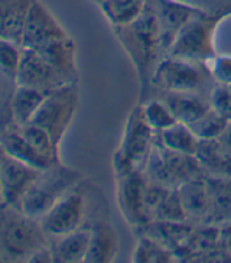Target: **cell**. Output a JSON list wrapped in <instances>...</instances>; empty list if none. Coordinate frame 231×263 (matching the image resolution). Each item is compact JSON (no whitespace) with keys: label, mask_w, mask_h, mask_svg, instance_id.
<instances>
[{"label":"cell","mask_w":231,"mask_h":263,"mask_svg":"<svg viewBox=\"0 0 231 263\" xmlns=\"http://www.w3.org/2000/svg\"><path fill=\"white\" fill-rule=\"evenodd\" d=\"M113 31L134 64L140 81V93L143 94L147 85H152L156 67L166 57L156 15L150 5L146 3L143 13L136 21L113 28Z\"/></svg>","instance_id":"obj_1"},{"label":"cell","mask_w":231,"mask_h":263,"mask_svg":"<svg viewBox=\"0 0 231 263\" xmlns=\"http://www.w3.org/2000/svg\"><path fill=\"white\" fill-rule=\"evenodd\" d=\"M48 245L49 237L38 218L26 216L21 209L2 207V262H31L32 257Z\"/></svg>","instance_id":"obj_2"},{"label":"cell","mask_w":231,"mask_h":263,"mask_svg":"<svg viewBox=\"0 0 231 263\" xmlns=\"http://www.w3.org/2000/svg\"><path fill=\"white\" fill-rule=\"evenodd\" d=\"M84 181L80 171L68 168L61 162L45 171H41L28 193L25 194L21 207L26 216L41 220L56 202Z\"/></svg>","instance_id":"obj_3"},{"label":"cell","mask_w":231,"mask_h":263,"mask_svg":"<svg viewBox=\"0 0 231 263\" xmlns=\"http://www.w3.org/2000/svg\"><path fill=\"white\" fill-rule=\"evenodd\" d=\"M158 133L147 123L143 107L139 104L131 110L124 127L120 146L113 158L116 175H122L133 171L145 172L147 161L153 151Z\"/></svg>","instance_id":"obj_4"},{"label":"cell","mask_w":231,"mask_h":263,"mask_svg":"<svg viewBox=\"0 0 231 263\" xmlns=\"http://www.w3.org/2000/svg\"><path fill=\"white\" fill-rule=\"evenodd\" d=\"M216 84L207 64L174 57H165L152 77V85L163 93H195L208 99Z\"/></svg>","instance_id":"obj_5"},{"label":"cell","mask_w":231,"mask_h":263,"mask_svg":"<svg viewBox=\"0 0 231 263\" xmlns=\"http://www.w3.org/2000/svg\"><path fill=\"white\" fill-rule=\"evenodd\" d=\"M145 175L150 182L175 190L186 181L204 178L208 174L201 166L197 156L170 151L156 138L153 151L145 168Z\"/></svg>","instance_id":"obj_6"},{"label":"cell","mask_w":231,"mask_h":263,"mask_svg":"<svg viewBox=\"0 0 231 263\" xmlns=\"http://www.w3.org/2000/svg\"><path fill=\"white\" fill-rule=\"evenodd\" d=\"M223 21L224 17L221 16L211 15L207 12L195 15L178 32L166 57L208 64V61L217 55L214 35L217 26Z\"/></svg>","instance_id":"obj_7"},{"label":"cell","mask_w":231,"mask_h":263,"mask_svg":"<svg viewBox=\"0 0 231 263\" xmlns=\"http://www.w3.org/2000/svg\"><path fill=\"white\" fill-rule=\"evenodd\" d=\"M90 197L91 191L85 188V182H80L74 190H71L65 197L55 204L39 221L45 230L48 237H58L68 233L77 232L84 227L90 218Z\"/></svg>","instance_id":"obj_8"},{"label":"cell","mask_w":231,"mask_h":263,"mask_svg":"<svg viewBox=\"0 0 231 263\" xmlns=\"http://www.w3.org/2000/svg\"><path fill=\"white\" fill-rule=\"evenodd\" d=\"M78 104L80 97L77 83L62 85L46 96L42 106L39 107L31 122L44 127L51 135L55 146L60 149L61 140L64 139L75 117Z\"/></svg>","instance_id":"obj_9"},{"label":"cell","mask_w":231,"mask_h":263,"mask_svg":"<svg viewBox=\"0 0 231 263\" xmlns=\"http://www.w3.org/2000/svg\"><path fill=\"white\" fill-rule=\"evenodd\" d=\"M116 198L123 218L136 230L150 223L146 210L147 178L145 172L133 171L116 175Z\"/></svg>","instance_id":"obj_10"},{"label":"cell","mask_w":231,"mask_h":263,"mask_svg":"<svg viewBox=\"0 0 231 263\" xmlns=\"http://www.w3.org/2000/svg\"><path fill=\"white\" fill-rule=\"evenodd\" d=\"M41 171L16 161L2 152L0 165V204L2 207L19 209L25 194L38 178Z\"/></svg>","instance_id":"obj_11"},{"label":"cell","mask_w":231,"mask_h":263,"mask_svg":"<svg viewBox=\"0 0 231 263\" xmlns=\"http://www.w3.org/2000/svg\"><path fill=\"white\" fill-rule=\"evenodd\" d=\"M71 84L58 70L45 61L33 49L22 48V60L17 72V85L33 87L42 91H54L62 85Z\"/></svg>","instance_id":"obj_12"},{"label":"cell","mask_w":231,"mask_h":263,"mask_svg":"<svg viewBox=\"0 0 231 263\" xmlns=\"http://www.w3.org/2000/svg\"><path fill=\"white\" fill-rule=\"evenodd\" d=\"M68 33L64 31L60 22L45 5L39 0H35L32 5L29 15L23 29L21 45L26 49H39L51 41L65 38Z\"/></svg>","instance_id":"obj_13"},{"label":"cell","mask_w":231,"mask_h":263,"mask_svg":"<svg viewBox=\"0 0 231 263\" xmlns=\"http://www.w3.org/2000/svg\"><path fill=\"white\" fill-rule=\"evenodd\" d=\"M147 3L150 5L158 19L162 45L166 55L172 42L177 38L178 32L184 28V25L195 15L204 12L182 0H147Z\"/></svg>","instance_id":"obj_14"},{"label":"cell","mask_w":231,"mask_h":263,"mask_svg":"<svg viewBox=\"0 0 231 263\" xmlns=\"http://www.w3.org/2000/svg\"><path fill=\"white\" fill-rule=\"evenodd\" d=\"M0 145H2L3 154L39 171H45L54 166L55 163H60L38 152L28 140L23 138L22 133L19 132V127L13 123L3 126Z\"/></svg>","instance_id":"obj_15"},{"label":"cell","mask_w":231,"mask_h":263,"mask_svg":"<svg viewBox=\"0 0 231 263\" xmlns=\"http://www.w3.org/2000/svg\"><path fill=\"white\" fill-rule=\"evenodd\" d=\"M207 177L191 179L178 186L181 204L186 214V220L191 224L208 226L209 195H208V186L205 181Z\"/></svg>","instance_id":"obj_16"},{"label":"cell","mask_w":231,"mask_h":263,"mask_svg":"<svg viewBox=\"0 0 231 263\" xmlns=\"http://www.w3.org/2000/svg\"><path fill=\"white\" fill-rule=\"evenodd\" d=\"M91 239V229H80L58 237H49L52 263L85 262Z\"/></svg>","instance_id":"obj_17"},{"label":"cell","mask_w":231,"mask_h":263,"mask_svg":"<svg viewBox=\"0 0 231 263\" xmlns=\"http://www.w3.org/2000/svg\"><path fill=\"white\" fill-rule=\"evenodd\" d=\"M120 240L113 226L107 221H97L91 226V239L85 263H111L119 255Z\"/></svg>","instance_id":"obj_18"},{"label":"cell","mask_w":231,"mask_h":263,"mask_svg":"<svg viewBox=\"0 0 231 263\" xmlns=\"http://www.w3.org/2000/svg\"><path fill=\"white\" fill-rule=\"evenodd\" d=\"M33 2L35 0H0V39L21 45L25 24Z\"/></svg>","instance_id":"obj_19"},{"label":"cell","mask_w":231,"mask_h":263,"mask_svg":"<svg viewBox=\"0 0 231 263\" xmlns=\"http://www.w3.org/2000/svg\"><path fill=\"white\" fill-rule=\"evenodd\" d=\"M36 52L45 61L49 62L55 70L60 71L69 83H77L78 72L77 62H75V44L69 36L51 41L49 44L36 49Z\"/></svg>","instance_id":"obj_20"},{"label":"cell","mask_w":231,"mask_h":263,"mask_svg":"<svg viewBox=\"0 0 231 263\" xmlns=\"http://www.w3.org/2000/svg\"><path fill=\"white\" fill-rule=\"evenodd\" d=\"M209 216L208 226H224L231 223V177L208 175Z\"/></svg>","instance_id":"obj_21"},{"label":"cell","mask_w":231,"mask_h":263,"mask_svg":"<svg viewBox=\"0 0 231 263\" xmlns=\"http://www.w3.org/2000/svg\"><path fill=\"white\" fill-rule=\"evenodd\" d=\"M49 93L33 87L17 85L9 104L8 120L3 126L9 123H13L16 126L29 123Z\"/></svg>","instance_id":"obj_22"},{"label":"cell","mask_w":231,"mask_h":263,"mask_svg":"<svg viewBox=\"0 0 231 263\" xmlns=\"http://www.w3.org/2000/svg\"><path fill=\"white\" fill-rule=\"evenodd\" d=\"M163 101L169 106L179 123L192 124L211 110L209 99L195 93H165Z\"/></svg>","instance_id":"obj_23"},{"label":"cell","mask_w":231,"mask_h":263,"mask_svg":"<svg viewBox=\"0 0 231 263\" xmlns=\"http://www.w3.org/2000/svg\"><path fill=\"white\" fill-rule=\"evenodd\" d=\"M103 15L113 28L124 26L143 13L147 0H99Z\"/></svg>","instance_id":"obj_24"},{"label":"cell","mask_w":231,"mask_h":263,"mask_svg":"<svg viewBox=\"0 0 231 263\" xmlns=\"http://www.w3.org/2000/svg\"><path fill=\"white\" fill-rule=\"evenodd\" d=\"M133 263H172L177 262L175 252L159 240L140 233L131 256Z\"/></svg>","instance_id":"obj_25"},{"label":"cell","mask_w":231,"mask_h":263,"mask_svg":"<svg viewBox=\"0 0 231 263\" xmlns=\"http://www.w3.org/2000/svg\"><path fill=\"white\" fill-rule=\"evenodd\" d=\"M158 140L170 151L181 152V154H189V155H195L198 142H200V139L195 136V133L188 124L179 123V122L172 124L165 130L159 132Z\"/></svg>","instance_id":"obj_26"},{"label":"cell","mask_w":231,"mask_h":263,"mask_svg":"<svg viewBox=\"0 0 231 263\" xmlns=\"http://www.w3.org/2000/svg\"><path fill=\"white\" fill-rule=\"evenodd\" d=\"M17 127H19V132L22 133L23 138L28 140L38 152H41L42 155L48 156V158H51V159H54L56 162H61L60 149L55 146L51 135L44 127L32 123V122L23 124V126H17Z\"/></svg>","instance_id":"obj_27"},{"label":"cell","mask_w":231,"mask_h":263,"mask_svg":"<svg viewBox=\"0 0 231 263\" xmlns=\"http://www.w3.org/2000/svg\"><path fill=\"white\" fill-rule=\"evenodd\" d=\"M142 107H143V115H145L146 122L150 124V127L156 133L168 129L178 122L169 106L163 100L153 99V100L146 101Z\"/></svg>","instance_id":"obj_28"},{"label":"cell","mask_w":231,"mask_h":263,"mask_svg":"<svg viewBox=\"0 0 231 263\" xmlns=\"http://www.w3.org/2000/svg\"><path fill=\"white\" fill-rule=\"evenodd\" d=\"M228 120H225L223 116H220L217 111L211 110L208 111L205 116H202L200 120H197L195 123L189 124V127L192 129L195 136L200 140L205 139H217L224 129L227 127Z\"/></svg>","instance_id":"obj_29"},{"label":"cell","mask_w":231,"mask_h":263,"mask_svg":"<svg viewBox=\"0 0 231 263\" xmlns=\"http://www.w3.org/2000/svg\"><path fill=\"white\" fill-rule=\"evenodd\" d=\"M155 220H161V221H175V223H188L186 214H185L184 207L181 204V198L178 194V188L170 190V193L166 195V198L162 201L159 209L156 210Z\"/></svg>","instance_id":"obj_30"},{"label":"cell","mask_w":231,"mask_h":263,"mask_svg":"<svg viewBox=\"0 0 231 263\" xmlns=\"http://www.w3.org/2000/svg\"><path fill=\"white\" fill-rule=\"evenodd\" d=\"M209 104L220 116L231 122V90L228 85H214V88L209 93Z\"/></svg>","instance_id":"obj_31"},{"label":"cell","mask_w":231,"mask_h":263,"mask_svg":"<svg viewBox=\"0 0 231 263\" xmlns=\"http://www.w3.org/2000/svg\"><path fill=\"white\" fill-rule=\"evenodd\" d=\"M207 65L217 84H231V55L217 54Z\"/></svg>","instance_id":"obj_32"},{"label":"cell","mask_w":231,"mask_h":263,"mask_svg":"<svg viewBox=\"0 0 231 263\" xmlns=\"http://www.w3.org/2000/svg\"><path fill=\"white\" fill-rule=\"evenodd\" d=\"M211 15L228 17L231 16V0H182Z\"/></svg>","instance_id":"obj_33"},{"label":"cell","mask_w":231,"mask_h":263,"mask_svg":"<svg viewBox=\"0 0 231 263\" xmlns=\"http://www.w3.org/2000/svg\"><path fill=\"white\" fill-rule=\"evenodd\" d=\"M217 143L218 147L221 149L223 155L228 159V162L231 163V122H228L227 127L224 129V132L217 138Z\"/></svg>","instance_id":"obj_34"},{"label":"cell","mask_w":231,"mask_h":263,"mask_svg":"<svg viewBox=\"0 0 231 263\" xmlns=\"http://www.w3.org/2000/svg\"><path fill=\"white\" fill-rule=\"evenodd\" d=\"M220 239H221L223 248L231 257V223L220 226Z\"/></svg>","instance_id":"obj_35"},{"label":"cell","mask_w":231,"mask_h":263,"mask_svg":"<svg viewBox=\"0 0 231 263\" xmlns=\"http://www.w3.org/2000/svg\"><path fill=\"white\" fill-rule=\"evenodd\" d=\"M228 87H230V90H231V84H230V85H228Z\"/></svg>","instance_id":"obj_36"},{"label":"cell","mask_w":231,"mask_h":263,"mask_svg":"<svg viewBox=\"0 0 231 263\" xmlns=\"http://www.w3.org/2000/svg\"><path fill=\"white\" fill-rule=\"evenodd\" d=\"M94 2H97V0H94Z\"/></svg>","instance_id":"obj_37"},{"label":"cell","mask_w":231,"mask_h":263,"mask_svg":"<svg viewBox=\"0 0 231 263\" xmlns=\"http://www.w3.org/2000/svg\"><path fill=\"white\" fill-rule=\"evenodd\" d=\"M97 2H99V0H97Z\"/></svg>","instance_id":"obj_38"}]
</instances>
